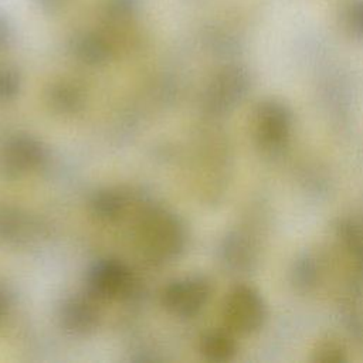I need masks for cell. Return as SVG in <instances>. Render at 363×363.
I'll return each instance as SVG.
<instances>
[{
  "instance_id": "1",
  "label": "cell",
  "mask_w": 363,
  "mask_h": 363,
  "mask_svg": "<svg viewBox=\"0 0 363 363\" xmlns=\"http://www.w3.org/2000/svg\"><path fill=\"white\" fill-rule=\"evenodd\" d=\"M136 245L152 262L177 258L186 245V228L180 218L164 208L146 210L136 224Z\"/></svg>"
},
{
  "instance_id": "2",
  "label": "cell",
  "mask_w": 363,
  "mask_h": 363,
  "mask_svg": "<svg viewBox=\"0 0 363 363\" xmlns=\"http://www.w3.org/2000/svg\"><path fill=\"white\" fill-rule=\"evenodd\" d=\"M294 116L281 101L265 99L259 102L251 118V133L255 143L267 152H277L286 146L292 133Z\"/></svg>"
},
{
  "instance_id": "3",
  "label": "cell",
  "mask_w": 363,
  "mask_h": 363,
  "mask_svg": "<svg viewBox=\"0 0 363 363\" xmlns=\"http://www.w3.org/2000/svg\"><path fill=\"white\" fill-rule=\"evenodd\" d=\"M267 306L261 294L251 285L240 284L225 296L223 318L227 329L234 335H251L265 320Z\"/></svg>"
},
{
  "instance_id": "4",
  "label": "cell",
  "mask_w": 363,
  "mask_h": 363,
  "mask_svg": "<svg viewBox=\"0 0 363 363\" xmlns=\"http://www.w3.org/2000/svg\"><path fill=\"white\" fill-rule=\"evenodd\" d=\"M211 298V284L203 275H189L172 281L162 294L163 308L177 318H193Z\"/></svg>"
},
{
  "instance_id": "5",
  "label": "cell",
  "mask_w": 363,
  "mask_h": 363,
  "mask_svg": "<svg viewBox=\"0 0 363 363\" xmlns=\"http://www.w3.org/2000/svg\"><path fill=\"white\" fill-rule=\"evenodd\" d=\"M47 160L45 146L30 135H14L0 147V172L7 179L27 176Z\"/></svg>"
},
{
  "instance_id": "6",
  "label": "cell",
  "mask_w": 363,
  "mask_h": 363,
  "mask_svg": "<svg viewBox=\"0 0 363 363\" xmlns=\"http://www.w3.org/2000/svg\"><path fill=\"white\" fill-rule=\"evenodd\" d=\"M250 88L248 72L238 65L220 69L204 91V106L213 113H225L234 109Z\"/></svg>"
},
{
  "instance_id": "7",
  "label": "cell",
  "mask_w": 363,
  "mask_h": 363,
  "mask_svg": "<svg viewBox=\"0 0 363 363\" xmlns=\"http://www.w3.org/2000/svg\"><path fill=\"white\" fill-rule=\"evenodd\" d=\"M88 294L98 301L119 299L128 295L133 285L132 271L118 259L96 261L86 277Z\"/></svg>"
},
{
  "instance_id": "8",
  "label": "cell",
  "mask_w": 363,
  "mask_h": 363,
  "mask_svg": "<svg viewBox=\"0 0 363 363\" xmlns=\"http://www.w3.org/2000/svg\"><path fill=\"white\" fill-rule=\"evenodd\" d=\"M91 294L72 295L67 298L60 308V322L64 330L72 335H85L92 332L99 323V309Z\"/></svg>"
},
{
  "instance_id": "9",
  "label": "cell",
  "mask_w": 363,
  "mask_h": 363,
  "mask_svg": "<svg viewBox=\"0 0 363 363\" xmlns=\"http://www.w3.org/2000/svg\"><path fill=\"white\" fill-rule=\"evenodd\" d=\"M72 50L77 58L91 65L105 62L112 52L111 43L98 33L79 34L74 40Z\"/></svg>"
},
{
  "instance_id": "10",
  "label": "cell",
  "mask_w": 363,
  "mask_h": 363,
  "mask_svg": "<svg viewBox=\"0 0 363 363\" xmlns=\"http://www.w3.org/2000/svg\"><path fill=\"white\" fill-rule=\"evenodd\" d=\"M128 208V197L119 189H104L95 193L91 201L92 214L102 221L121 218Z\"/></svg>"
},
{
  "instance_id": "11",
  "label": "cell",
  "mask_w": 363,
  "mask_h": 363,
  "mask_svg": "<svg viewBox=\"0 0 363 363\" xmlns=\"http://www.w3.org/2000/svg\"><path fill=\"white\" fill-rule=\"evenodd\" d=\"M230 330H210L200 340L201 354L211 362L231 360L237 353V343Z\"/></svg>"
},
{
  "instance_id": "12",
  "label": "cell",
  "mask_w": 363,
  "mask_h": 363,
  "mask_svg": "<svg viewBox=\"0 0 363 363\" xmlns=\"http://www.w3.org/2000/svg\"><path fill=\"white\" fill-rule=\"evenodd\" d=\"M337 238L353 269L363 275V228L353 221H342L337 227Z\"/></svg>"
},
{
  "instance_id": "13",
  "label": "cell",
  "mask_w": 363,
  "mask_h": 363,
  "mask_svg": "<svg viewBox=\"0 0 363 363\" xmlns=\"http://www.w3.org/2000/svg\"><path fill=\"white\" fill-rule=\"evenodd\" d=\"M47 102L58 113H75L84 106L82 91L71 82H58L48 91Z\"/></svg>"
},
{
  "instance_id": "14",
  "label": "cell",
  "mask_w": 363,
  "mask_h": 363,
  "mask_svg": "<svg viewBox=\"0 0 363 363\" xmlns=\"http://www.w3.org/2000/svg\"><path fill=\"white\" fill-rule=\"evenodd\" d=\"M33 228L31 221L26 214L13 208L0 210V238L7 241H21L30 235Z\"/></svg>"
},
{
  "instance_id": "15",
  "label": "cell",
  "mask_w": 363,
  "mask_h": 363,
  "mask_svg": "<svg viewBox=\"0 0 363 363\" xmlns=\"http://www.w3.org/2000/svg\"><path fill=\"white\" fill-rule=\"evenodd\" d=\"M242 234H231L224 244L225 259L235 268H244L254 259V248Z\"/></svg>"
},
{
  "instance_id": "16",
  "label": "cell",
  "mask_w": 363,
  "mask_h": 363,
  "mask_svg": "<svg viewBox=\"0 0 363 363\" xmlns=\"http://www.w3.org/2000/svg\"><path fill=\"white\" fill-rule=\"evenodd\" d=\"M21 86V78L14 67L0 64V102L16 98Z\"/></svg>"
},
{
  "instance_id": "17",
  "label": "cell",
  "mask_w": 363,
  "mask_h": 363,
  "mask_svg": "<svg viewBox=\"0 0 363 363\" xmlns=\"http://www.w3.org/2000/svg\"><path fill=\"white\" fill-rule=\"evenodd\" d=\"M295 281L299 286L303 288H309L315 285V281L318 279L319 275V265H316L313 258L305 257L303 259H301L295 268Z\"/></svg>"
},
{
  "instance_id": "18",
  "label": "cell",
  "mask_w": 363,
  "mask_h": 363,
  "mask_svg": "<svg viewBox=\"0 0 363 363\" xmlns=\"http://www.w3.org/2000/svg\"><path fill=\"white\" fill-rule=\"evenodd\" d=\"M136 9V0H109L105 6L106 17L112 21L128 20Z\"/></svg>"
},
{
  "instance_id": "19",
  "label": "cell",
  "mask_w": 363,
  "mask_h": 363,
  "mask_svg": "<svg viewBox=\"0 0 363 363\" xmlns=\"http://www.w3.org/2000/svg\"><path fill=\"white\" fill-rule=\"evenodd\" d=\"M346 23L350 31L363 38V0H353L346 13Z\"/></svg>"
},
{
  "instance_id": "20",
  "label": "cell",
  "mask_w": 363,
  "mask_h": 363,
  "mask_svg": "<svg viewBox=\"0 0 363 363\" xmlns=\"http://www.w3.org/2000/svg\"><path fill=\"white\" fill-rule=\"evenodd\" d=\"M315 359L320 360V362L345 360V350L342 349L340 345H337L335 342H326L319 347V350L316 352Z\"/></svg>"
},
{
  "instance_id": "21",
  "label": "cell",
  "mask_w": 363,
  "mask_h": 363,
  "mask_svg": "<svg viewBox=\"0 0 363 363\" xmlns=\"http://www.w3.org/2000/svg\"><path fill=\"white\" fill-rule=\"evenodd\" d=\"M10 37H11L10 27H9L7 21L0 16V50L9 44Z\"/></svg>"
},
{
  "instance_id": "22",
  "label": "cell",
  "mask_w": 363,
  "mask_h": 363,
  "mask_svg": "<svg viewBox=\"0 0 363 363\" xmlns=\"http://www.w3.org/2000/svg\"><path fill=\"white\" fill-rule=\"evenodd\" d=\"M9 309H10V299L7 294L3 291V288H0V325L9 315Z\"/></svg>"
},
{
  "instance_id": "23",
  "label": "cell",
  "mask_w": 363,
  "mask_h": 363,
  "mask_svg": "<svg viewBox=\"0 0 363 363\" xmlns=\"http://www.w3.org/2000/svg\"><path fill=\"white\" fill-rule=\"evenodd\" d=\"M37 1L43 9H47V10H57L67 3V0H37Z\"/></svg>"
}]
</instances>
